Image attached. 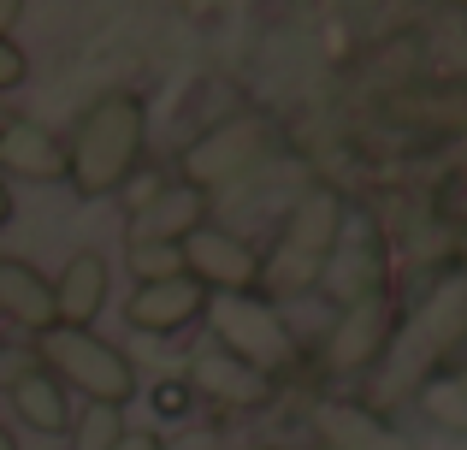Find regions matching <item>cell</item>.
Returning <instances> with one entry per match:
<instances>
[{
    "label": "cell",
    "mask_w": 467,
    "mask_h": 450,
    "mask_svg": "<svg viewBox=\"0 0 467 450\" xmlns=\"http://www.w3.org/2000/svg\"><path fill=\"white\" fill-rule=\"evenodd\" d=\"M36 361L54 373L59 385H78L89 403L125 409L137 397V361L119 344H107L101 332H71V326H47L36 338Z\"/></svg>",
    "instance_id": "cell-3"
},
{
    "label": "cell",
    "mask_w": 467,
    "mask_h": 450,
    "mask_svg": "<svg viewBox=\"0 0 467 450\" xmlns=\"http://www.w3.org/2000/svg\"><path fill=\"white\" fill-rule=\"evenodd\" d=\"M183 273L207 290V297H249L261 285V255L243 237H231L225 225H195L190 237L178 243Z\"/></svg>",
    "instance_id": "cell-7"
},
{
    "label": "cell",
    "mask_w": 467,
    "mask_h": 450,
    "mask_svg": "<svg viewBox=\"0 0 467 450\" xmlns=\"http://www.w3.org/2000/svg\"><path fill=\"white\" fill-rule=\"evenodd\" d=\"M207 320H213V344L225 350L231 361L266 373V380L296 361V344H290V332H285V314H278L273 302H261V297H213L207 302Z\"/></svg>",
    "instance_id": "cell-5"
},
{
    "label": "cell",
    "mask_w": 467,
    "mask_h": 450,
    "mask_svg": "<svg viewBox=\"0 0 467 450\" xmlns=\"http://www.w3.org/2000/svg\"><path fill=\"white\" fill-rule=\"evenodd\" d=\"M160 415H183V403H190V397H183V385H160Z\"/></svg>",
    "instance_id": "cell-24"
},
{
    "label": "cell",
    "mask_w": 467,
    "mask_h": 450,
    "mask_svg": "<svg viewBox=\"0 0 467 450\" xmlns=\"http://www.w3.org/2000/svg\"><path fill=\"white\" fill-rule=\"evenodd\" d=\"M18 12H24V6H18V0H0V36H6V30H12V24H18Z\"/></svg>",
    "instance_id": "cell-26"
},
{
    "label": "cell",
    "mask_w": 467,
    "mask_h": 450,
    "mask_svg": "<svg viewBox=\"0 0 467 450\" xmlns=\"http://www.w3.org/2000/svg\"><path fill=\"white\" fill-rule=\"evenodd\" d=\"M207 302L213 297L183 273V278H166V285H137L130 302H125V320L137 326V332H149V338H171V332H183V326L202 320Z\"/></svg>",
    "instance_id": "cell-9"
},
{
    "label": "cell",
    "mask_w": 467,
    "mask_h": 450,
    "mask_svg": "<svg viewBox=\"0 0 467 450\" xmlns=\"http://www.w3.org/2000/svg\"><path fill=\"white\" fill-rule=\"evenodd\" d=\"M390 332H397V309H390V297H367V302H355V309L337 314V326L326 332V350H319V356H326V368L355 373V368H367V361L385 356Z\"/></svg>",
    "instance_id": "cell-8"
},
{
    "label": "cell",
    "mask_w": 467,
    "mask_h": 450,
    "mask_svg": "<svg viewBox=\"0 0 467 450\" xmlns=\"http://www.w3.org/2000/svg\"><path fill=\"white\" fill-rule=\"evenodd\" d=\"M0 173L30 178V184H59L66 178V149L36 119H6L0 125Z\"/></svg>",
    "instance_id": "cell-11"
},
{
    "label": "cell",
    "mask_w": 467,
    "mask_h": 450,
    "mask_svg": "<svg viewBox=\"0 0 467 450\" xmlns=\"http://www.w3.org/2000/svg\"><path fill=\"white\" fill-rule=\"evenodd\" d=\"M190 385L207 392L213 403H231V409H261V403H273V392H278V380H266V373L231 361L219 344H207V350L190 356Z\"/></svg>",
    "instance_id": "cell-10"
},
{
    "label": "cell",
    "mask_w": 467,
    "mask_h": 450,
    "mask_svg": "<svg viewBox=\"0 0 467 450\" xmlns=\"http://www.w3.org/2000/svg\"><path fill=\"white\" fill-rule=\"evenodd\" d=\"M113 450H160V433H149V427H142V433H130V427H125V439H119Z\"/></svg>",
    "instance_id": "cell-25"
},
{
    "label": "cell",
    "mask_w": 467,
    "mask_h": 450,
    "mask_svg": "<svg viewBox=\"0 0 467 450\" xmlns=\"http://www.w3.org/2000/svg\"><path fill=\"white\" fill-rule=\"evenodd\" d=\"M390 113L409 125H432V131H467V78L444 83H414L390 101Z\"/></svg>",
    "instance_id": "cell-16"
},
{
    "label": "cell",
    "mask_w": 467,
    "mask_h": 450,
    "mask_svg": "<svg viewBox=\"0 0 467 450\" xmlns=\"http://www.w3.org/2000/svg\"><path fill=\"white\" fill-rule=\"evenodd\" d=\"M12 409H18V421H24L30 433H42V439L71 433V397H66V385H59L47 368L24 373V380L12 385Z\"/></svg>",
    "instance_id": "cell-17"
},
{
    "label": "cell",
    "mask_w": 467,
    "mask_h": 450,
    "mask_svg": "<svg viewBox=\"0 0 467 450\" xmlns=\"http://www.w3.org/2000/svg\"><path fill=\"white\" fill-rule=\"evenodd\" d=\"M319 290L331 302H343V309H355L367 297H385V237H379V225L367 214L343 220L337 243L326 255V273H319Z\"/></svg>",
    "instance_id": "cell-6"
},
{
    "label": "cell",
    "mask_w": 467,
    "mask_h": 450,
    "mask_svg": "<svg viewBox=\"0 0 467 450\" xmlns=\"http://www.w3.org/2000/svg\"><path fill=\"white\" fill-rule=\"evenodd\" d=\"M107 309V261L101 255H71L66 273L54 285V326H71V332H95V314Z\"/></svg>",
    "instance_id": "cell-12"
},
{
    "label": "cell",
    "mask_w": 467,
    "mask_h": 450,
    "mask_svg": "<svg viewBox=\"0 0 467 450\" xmlns=\"http://www.w3.org/2000/svg\"><path fill=\"white\" fill-rule=\"evenodd\" d=\"M24 78H30V59H24V47L12 42V36H0V89H18Z\"/></svg>",
    "instance_id": "cell-21"
},
{
    "label": "cell",
    "mask_w": 467,
    "mask_h": 450,
    "mask_svg": "<svg viewBox=\"0 0 467 450\" xmlns=\"http://www.w3.org/2000/svg\"><path fill=\"white\" fill-rule=\"evenodd\" d=\"M71 450H113L119 439H125V409L113 403H89L83 415H71Z\"/></svg>",
    "instance_id": "cell-18"
},
{
    "label": "cell",
    "mask_w": 467,
    "mask_h": 450,
    "mask_svg": "<svg viewBox=\"0 0 467 450\" xmlns=\"http://www.w3.org/2000/svg\"><path fill=\"white\" fill-rule=\"evenodd\" d=\"M343 220H349V208H343L337 190H326V184L302 190V202L285 214V231H278V243L261 261V290H266L273 309L290 302V297L319 290V273H326V255H331V243H337Z\"/></svg>",
    "instance_id": "cell-2"
},
{
    "label": "cell",
    "mask_w": 467,
    "mask_h": 450,
    "mask_svg": "<svg viewBox=\"0 0 467 450\" xmlns=\"http://www.w3.org/2000/svg\"><path fill=\"white\" fill-rule=\"evenodd\" d=\"M278 149V125L266 113H237V119H219V125H207L202 137L183 149L178 173L190 190H231L243 184L249 173H261V161Z\"/></svg>",
    "instance_id": "cell-4"
},
{
    "label": "cell",
    "mask_w": 467,
    "mask_h": 450,
    "mask_svg": "<svg viewBox=\"0 0 467 450\" xmlns=\"http://www.w3.org/2000/svg\"><path fill=\"white\" fill-rule=\"evenodd\" d=\"M314 427H319V439H326L331 450H414L402 433H390L385 421H373L355 403H319Z\"/></svg>",
    "instance_id": "cell-15"
},
{
    "label": "cell",
    "mask_w": 467,
    "mask_h": 450,
    "mask_svg": "<svg viewBox=\"0 0 467 450\" xmlns=\"http://www.w3.org/2000/svg\"><path fill=\"white\" fill-rule=\"evenodd\" d=\"M125 261H130V273H137V285H166V278H183L178 243H125Z\"/></svg>",
    "instance_id": "cell-19"
},
{
    "label": "cell",
    "mask_w": 467,
    "mask_h": 450,
    "mask_svg": "<svg viewBox=\"0 0 467 450\" xmlns=\"http://www.w3.org/2000/svg\"><path fill=\"white\" fill-rule=\"evenodd\" d=\"M142 137H149V113H142L137 95L113 89L78 119L71 131V149H66V178L83 202L95 196H119L130 173H137V154H142Z\"/></svg>",
    "instance_id": "cell-1"
},
{
    "label": "cell",
    "mask_w": 467,
    "mask_h": 450,
    "mask_svg": "<svg viewBox=\"0 0 467 450\" xmlns=\"http://www.w3.org/2000/svg\"><path fill=\"white\" fill-rule=\"evenodd\" d=\"M0 450H18V439H12V427L0 421Z\"/></svg>",
    "instance_id": "cell-28"
},
{
    "label": "cell",
    "mask_w": 467,
    "mask_h": 450,
    "mask_svg": "<svg viewBox=\"0 0 467 450\" xmlns=\"http://www.w3.org/2000/svg\"><path fill=\"white\" fill-rule=\"evenodd\" d=\"M160 190H166V178H125V184H119V196H125V208H130V220H137L142 208H149V202L160 196Z\"/></svg>",
    "instance_id": "cell-23"
},
{
    "label": "cell",
    "mask_w": 467,
    "mask_h": 450,
    "mask_svg": "<svg viewBox=\"0 0 467 450\" xmlns=\"http://www.w3.org/2000/svg\"><path fill=\"white\" fill-rule=\"evenodd\" d=\"M36 368H42V361H36V350H12V344H0V385H6V392L24 380V373H36Z\"/></svg>",
    "instance_id": "cell-22"
},
{
    "label": "cell",
    "mask_w": 467,
    "mask_h": 450,
    "mask_svg": "<svg viewBox=\"0 0 467 450\" xmlns=\"http://www.w3.org/2000/svg\"><path fill=\"white\" fill-rule=\"evenodd\" d=\"M420 409L438 421V427L467 433V385H462V380H438V385H426V392H420Z\"/></svg>",
    "instance_id": "cell-20"
},
{
    "label": "cell",
    "mask_w": 467,
    "mask_h": 450,
    "mask_svg": "<svg viewBox=\"0 0 467 450\" xmlns=\"http://www.w3.org/2000/svg\"><path fill=\"white\" fill-rule=\"evenodd\" d=\"M462 261H467V231H462Z\"/></svg>",
    "instance_id": "cell-29"
},
{
    "label": "cell",
    "mask_w": 467,
    "mask_h": 450,
    "mask_svg": "<svg viewBox=\"0 0 467 450\" xmlns=\"http://www.w3.org/2000/svg\"><path fill=\"white\" fill-rule=\"evenodd\" d=\"M0 314L30 326L36 338L54 326V285H47L24 255H0Z\"/></svg>",
    "instance_id": "cell-14"
},
{
    "label": "cell",
    "mask_w": 467,
    "mask_h": 450,
    "mask_svg": "<svg viewBox=\"0 0 467 450\" xmlns=\"http://www.w3.org/2000/svg\"><path fill=\"white\" fill-rule=\"evenodd\" d=\"M195 225H207V196L190 184H166L149 208L130 220V237L125 243H183Z\"/></svg>",
    "instance_id": "cell-13"
},
{
    "label": "cell",
    "mask_w": 467,
    "mask_h": 450,
    "mask_svg": "<svg viewBox=\"0 0 467 450\" xmlns=\"http://www.w3.org/2000/svg\"><path fill=\"white\" fill-rule=\"evenodd\" d=\"M0 225H12V190H6V178H0Z\"/></svg>",
    "instance_id": "cell-27"
}]
</instances>
